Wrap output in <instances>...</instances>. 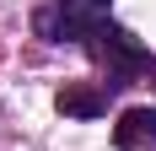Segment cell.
Returning <instances> with one entry per match:
<instances>
[{
    "instance_id": "1",
    "label": "cell",
    "mask_w": 156,
    "mask_h": 151,
    "mask_svg": "<svg viewBox=\"0 0 156 151\" xmlns=\"http://www.w3.org/2000/svg\"><path fill=\"white\" fill-rule=\"evenodd\" d=\"M108 6L113 0H54L32 16V27L48 43H81V38H97L108 27Z\"/></svg>"
},
{
    "instance_id": "2",
    "label": "cell",
    "mask_w": 156,
    "mask_h": 151,
    "mask_svg": "<svg viewBox=\"0 0 156 151\" xmlns=\"http://www.w3.org/2000/svg\"><path fill=\"white\" fill-rule=\"evenodd\" d=\"M97 54H102V65H108L102 92H124L135 76H145V70H151V49H145L129 27H119V22H108V27L97 32Z\"/></svg>"
},
{
    "instance_id": "3",
    "label": "cell",
    "mask_w": 156,
    "mask_h": 151,
    "mask_svg": "<svg viewBox=\"0 0 156 151\" xmlns=\"http://www.w3.org/2000/svg\"><path fill=\"white\" fill-rule=\"evenodd\" d=\"M113 146H119V151H145V146H156V103L124 108L119 124H113Z\"/></svg>"
},
{
    "instance_id": "4",
    "label": "cell",
    "mask_w": 156,
    "mask_h": 151,
    "mask_svg": "<svg viewBox=\"0 0 156 151\" xmlns=\"http://www.w3.org/2000/svg\"><path fill=\"white\" fill-rule=\"evenodd\" d=\"M59 113L65 119H102V113H108V92H97V87H65L59 92Z\"/></svg>"
}]
</instances>
